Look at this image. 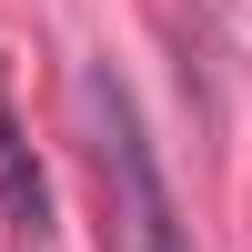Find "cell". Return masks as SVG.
<instances>
[{
    "label": "cell",
    "mask_w": 252,
    "mask_h": 252,
    "mask_svg": "<svg viewBox=\"0 0 252 252\" xmlns=\"http://www.w3.org/2000/svg\"><path fill=\"white\" fill-rule=\"evenodd\" d=\"M81 121H91V152H101V182H111V212H121V252H192L182 242V212H172V182L152 161V131H141L131 91L111 71H81Z\"/></svg>",
    "instance_id": "6da1fadb"
},
{
    "label": "cell",
    "mask_w": 252,
    "mask_h": 252,
    "mask_svg": "<svg viewBox=\"0 0 252 252\" xmlns=\"http://www.w3.org/2000/svg\"><path fill=\"white\" fill-rule=\"evenodd\" d=\"M0 212L20 222V232H51V182H40V161H31V141H20V121H10V101H0Z\"/></svg>",
    "instance_id": "7a4b0ae2"
}]
</instances>
